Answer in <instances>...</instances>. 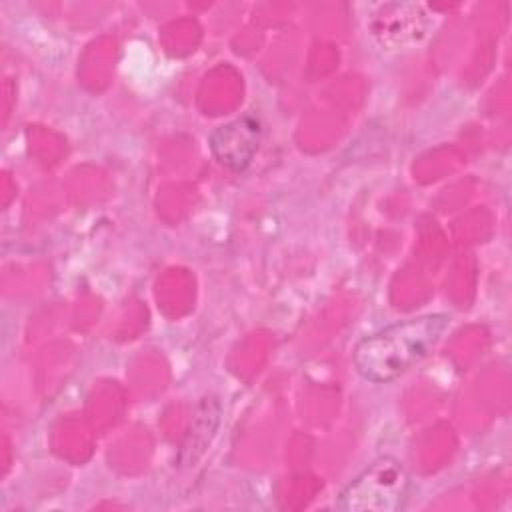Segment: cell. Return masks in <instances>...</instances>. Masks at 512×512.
Returning <instances> with one entry per match:
<instances>
[{"mask_svg": "<svg viewBox=\"0 0 512 512\" xmlns=\"http://www.w3.org/2000/svg\"><path fill=\"white\" fill-rule=\"evenodd\" d=\"M448 326V314H424L394 322L356 344L354 368L368 382H392L426 358Z\"/></svg>", "mask_w": 512, "mask_h": 512, "instance_id": "obj_1", "label": "cell"}, {"mask_svg": "<svg viewBox=\"0 0 512 512\" xmlns=\"http://www.w3.org/2000/svg\"><path fill=\"white\" fill-rule=\"evenodd\" d=\"M410 492V474L394 456L368 464L338 496L342 512H398Z\"/></svg>", "mask_w": 512, "mask_h": 512, "instance_id": "obj_2", "label": "cell"}, {"mask_svg": "<svg viewBox=\"0 0 512 512\" xmlns=\"http://www.w3.org/2000/svg\"><path fill=\"white\" fill-rule=\"evenodd\" d=\"M368 28L382 46L400 48L418 42L426 34L428 16L420 4L390 2L372 14Z\"/></svg>", "mask_w": 512, "mask_h": 512, "instance_id": "obj_3", "label": "cell"}, {"mask_svg": "<svg viewBox=\"0 0 512 512\" xmlns=\"http://www.w3.org/2000/svg\"><path fill=\"white\" fill-rule=\"evenodd\" d=\"M262 128L254 116H240L228 124L218 126L210 138L214 158L232 172H244L260 146Z\"/></svg>", "mask_w": 512, "mask_h": 512, "instance_id": "obj_4", "label": "cell"}, {"mask_svg": "<svg viewBox=\"0 0 512 512\" xmlns=\"http://www.w3.org/2000/svg\"><path fill=\"white\" fill-rule=\"evenodd\" d=\"M220 422V402L214 396H204L192 416V426L186 432L180 456H186V462H194L210 444Z\"/></svg>", "mask_w": 512, "mask_h": 512, "instance_id": "obj_5", "label": "cell"}]
</instances>
